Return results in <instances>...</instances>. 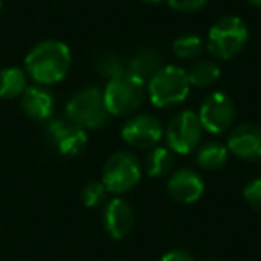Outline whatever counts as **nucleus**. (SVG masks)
Here are the masks:
<instances>
[{
    "mask_svg": "<svg viewBox=\"0 0 261 261\" xmlns=\"http://www.w3.org/2000/svg\"><path fill=\"white\" fill-rule=\"evenodd\" d=\"M0 11H2V0H0Z\"/></svg>",
    "mask_w": 261,
    "mask_h": 261,
    "instance_id": "28",
    "label": "nucleus"
},
{
    "mask_svg": "<svg viewBox=\"0 0 261 261\" xmlns=\"http://www.w3.org/2000/svg\"><path fill=\"white\" fill-rule=\"evenodd\" d=\"M247 40H249L247 23L240 16L227 15L211 25L206 47L215 58L227 61L243 50Z\"/></svg>",
    "mask_w": 261,
    "mask_h": 261,
    "instance_id": "4",
    "label": "nucleus"
},
{
    "mask_svg": "<svg viewBox=\"0 0 261 261\" xmlns=\"http://www.w3.org/2000/svg\"><path fill=\"white\" fill-rule=\"evenodd\" d=\"M229 150L227 147L220 145L217 142L204 143L197 152V163L204 170H220L227 163Z\"/></svg>",
    "mask_w": 261,
    "mask_h": 261,
    "instance_id": "19",
    "label": "nucleus"
},
{
    "mask_svg": "<svg viewBox=\"0 0 261 261\" xmlns=\"http://www.w3.org/2000/svg\"><path fill=\"white\" fill-rule=\"evenodd\" d=\"M249 4H252V6H256V8H261V0H247Z\"/></svg>",
    "mask_w": 261,
    "mask_h": 261,
    "instance_id": "26",
    "label": "nucleus"
},
{
    "mask_svg": "<svg viewBox=\"0 0 261 261\" xmlns=\"http://www.w3.org/2000/svg\"><path fill=\"white\" fill-rule=\"evenodd\" d=\"M227 150L243 161L261 160V125L245 122L232 127L227 138Z\"/></svg>",
    "mask_w": 261,
    "mask_h": 261,
    "instance_id": "11",
    "label": "nucleus"
},
{
    "mask_svg": "<svg viewBox=\"0 0 261 261\" xmlns=\"http://www.w3.org/2000/svg\"><path fill=\"white\" fill-rule=\"evenodd\" d=\"M65 113L66 118L83 129H102L111 116L98 86H84L83 90L73 93L66 104Z\"/></svg>",
    "mask_w": 261,
    "mask_h": 261,
    "instance_id": "5",
    "label": "nucleus"
},
{
    "mask_svg": "<svg viewBox=\"0 0 261 261\" xmlns=\"http://www.w3.org/2000/svg\"><path fill=\"white\" fill-rule=\"evenodd\" d=\"M27 88L25 72L16 66L0 70V98L11 100V98L22 97V93Z\"/></svg>",
    "mask_w": 261,
    "mask_h": 261,
    "instance_id": "18",
    "label": "nucleus"
},
{
    "mask_svg": "<svg viewBox=\"0 0 261 261\" xmlns=\"http://www.w3.org/2000/svg\"><path fill=\"white\" fill-rule=\"evenodd\" d=\"M204 41L197 34H182L177 40L174 41L172 48H174V54L179 59H185V61H195L202 56L204 52Z\"/></svg>",
    "mask_w": 261,
    "mask_h": 261,
    "instance_id": "21",
    "label": "nucleus"
},
{
    "mask_svg": "<svg viewBox=\"0 0 261 261\" xmlns=\"http://www.w3.org/2000/svg\"><path fill=\"white\" fill-rule=\"evenodd\" d=\"M220 65L213 59H195L192 61L190 68L186 70V77H188L190 86L193 88H207L213 86L218 79H220Z\"/></svg>",
    "mask_w": 261,
    "mask_h": 261,
    "instance_id": "16",
    "label": "nucleus"
},
{
    "mask_svg": "<svg viewBox=\"0 0 261 261\" xmlns=\"http://www.w3.org/2000/svg\"><path fill=\"white\" fill-rule=\"evenodd\" d=\"M47 140L61 156H79L88 145L86 129L68 118H52L45 129Z\"/></svg>",
    "mask_w": 261,
    "mask_h": 261,
    "instance_id": "9",
    "label": "nucleus"
},
{
    "mask_svg": "<svg viewBox=\"0 0 261 261\" xmlns=\"http://www.w3.org/2000/svg\"><path fill=\"white\" fill-rule=\"evenodd\" d=\"M102 95L111 116L133 115L145 100L147 83L136 77L135 73L123 72L113 79H108Z\"/></svg>",
    "mask_w": 261,
    "mask_h": 261,
    "instance_id": "2",
    "label": "nucleus"
},
{
    "mask_svg": "<svg viewBox=\"0 0 261 261\" xmlns=\"http://www.w3.org/2000/svg\"><path fill=\"white\" fill-rule=\"evenodd\" d=\"M108 188L104 186L102 181H91L86 182L81 192V199H83L84 206L86 207H98L102 204H106V199H108Z\"/></svg>",
    "mask_w": 261,
    "mask_h": 261,
    "instance_id": "22",
    "label": "nucleus"
},
{
    "mask_svg": "<svg viewBox=\"0 0 261 261\" xmlns=\"http://www.w3.org/2000/svg\"><path fill=\"white\" fill-rule=\"evenodd\" d=\"M243 199L250 207L261 211V177L252 179L243 188Z\"/></svg>",
    "mask_w": 261,
    "mask_h": 261,
    "instance_id": "23",
    "label": "nucleus"
},
{
    "mask_svg": "<svg viewBox=\"0 0 261 261\" xmlns=\"http://www.w3.org/2000/svg\"><path fill=\"white\" fill-rule=\"evenodd\" d=\"M199 120L204 130L211 135H222L229 130L234 123L236 108L232 104L231 97L222 91H213L202 100L199 109Z\"/></svg>",
    "mask_w": 261,
    "mask_h": 261,
    "instance_id": "8",
    "label": "nucleus"
},
{
    "mask_svg": "<svg viewBox=\"0 0 261 261\" xmlns=\"http://www.w3.org/2000/svg\"><path fill=\"white\" fill-rule=\"evenodd\" d=\"M207 261H220V259H207Z\"/></svg>",
    "mask_w": 261,
    "mask_h": 261,
    "instance_id": "29",
    "label": "nucleus"
},
{
    "mask_svg": "<svg viewBox=\"0 0 261 261\" xmlns=\"http://www.w3.org/2000/svg\"><path fill=\"white\" fill-rule=\"evenodd\" d=\"M202 130L197 113H193L192 109L179 111L168 120L165 129L168 149L177 154H192L200 145Z\"/></svg>",
    "mask_w": 261,
    "mask_h": 261,
    "instance_id": "6",
    "label": "nucleus"
},
{
    "mask_svg": "<svg viewBox=\"0 0 261 261\" xmlns=\"http://www.w3.org/2000/svg\"><path fill=\"white\" fill-rule=\"evenodd\" d=\"M172 168H174V154L168 147H152L142 165V170L154 179L168 175Z\"/></svg>",
    "mask_w": 261,
    "mask_h": 261,
    "instance_id": "17",
    "label": "nucleus"
},
{
    "mask_svg": "<svg viewBox=\"0 0 261 261\" xmlns=\"http://www.w3.org/2000/svg\"><path fill=\"white\" fill-rule=\"evenodd\" d=\"M72 66V52L68 45L58 40L38 43L25 58L27 73L41 86H50L63 81Z\"/></svg>",
    "mask_w": 261,
    "mask_h": 261,
    "instance_id": "1",
    "label": "nucleus"
},
{
    "mask_svg": "<svg viewBox=\"0 0 261 261\" xmlns=\"http://www.w3.org/2000/svg\"><path fill=\"white\" fill-rule=\"evenodd\" d=\"M163 66L160 52L154 47H140L135 54L127 59V72L135 73L142 81L149 83V79Z\"/></svg>",
    "mask_w": 261,
    "mask_h": 261,
    "instance_id": "15",
    "label": "nucleus"
},
{
    "mask_svg": "<svg viewBox=\"0 0 261 261\" xmlns=\"http://www.w3.org/2000/svg\"><path fill=\"white\" fill-rule=\"evenodd\" d=\"M104 231L113 240H122L135 227V211L123 199L106 200L102 211Z\"/></svg>",
    "mask_w": 261,
    "mask_h": 261,
    "instance_id": "12",
    "label": "nucleus"
},
{
    "mask_svg": "<svg viewBox=\"0 0 261 261\" xmlns=\"http://www.w3.org/2000/svg\"><path fill=\"white\" fill-rule=\"evenodd\" d=\"M142 172V163L135 154L120 150L106 161L102 170V182L109 193H125L138 185Z\"/></svg>",
    "mask_w": 261,
    "mask_h": 261,
    "instance_id": "7",
    "label": "nucleus"
},
{
    "mask_svg": "<svg viewBox=\"0 0 261 261\" xmlns=\"http://www.w3.org/2000/svg\"><path fill=\"white\" fill-rule=\"evenodd\" d=\"M165 130L161 122L152 115L130 116L122 127V138L136 149H152L163 138Z\"/></svg>",
    "mask_w": 261,
    "mask_h": 261,
    "instance_id": "10",
    "label": "nucleus"
},
{
    "mask_svg": "<svg viewBox=\"0 0 261 261\" xmlns=\"http://www.w3.org/2000/svg\"><path fill=\"white\" fill-rule=\"evenodd\" d=\"M95 68L102 77L113 79V77L127 72V61H123L122 56H118L116 52L102 50L95 56Z\"/></svg>",
    "mask_w": 261,
    "mask_h": 261,
    "instance_id": "20",
    "label": "nucleus"
},
{
    "mask_svg": "<svg viewBox=\"0 0 261 261\" xmlns=\"http://www.w3.org/2000/svg\"><path fill=\"white\" fill-rule=\"evenodd\" d=\"M160 261H195V257L188 252V250L182 249H174L170 252H167Z\"/></svg>",
    "mask_w": 261,
    "mask_h": 261,
    "instance_id": "25",
    "label": "nucleus"
},
{
    "mask_svg": "<svg viewBox=\"0 0 261 261\" xmlns=\"http://www.w3.org/2000/svg\"><path fill=\"white\" fill-rule=\"evenodd\" d=\"M142 2H147V4H158L161 0H142Z\"/></svg>",
    "mask_w": 261,
    "mask_h": 261,
    "instance_id": "27",
    "label": "nucleus"
},
{
    "mask_svg": "<svg viewBox=\"0 0 261 261\" xmlns=\"http://www.w3.org/2000/svg\"><path fill=\"white\" fill-rule=\"evenodd\" d=\"M190 83L186 70L175 65H165L149 79L147 93L156 108H175L186 100L190 93Z\"/></svg>",
    "mask_w": 261,
    "mask_h": 261,
    "instance_id": "3",
    "label": "nucleus"
},
{
    "mask_svg": "<svg viewBox=\"0 0 261 261\" xmlns=\"http://www.w3.org/2000/svg\"><path fill=\"white\" fill-rule=\"evenodd\" d=\"M20 106H22V111L29 118L43 122V120H50L52 113H54L56 100L50 90L38 84V86L25 88V91L20 97Z\"/></svg>",
    "mask_w": 261,
    "mask_h": 261,
    "instance_id": "14",
    "label": "nucleus"
},
{
    "mask_svg": "<svg viewBox=\"0 0 261 261\" xmlns=\"http://www.w3.org/2000/svg\"><path fill=\"white\" fill-rule=\"evenodd\" d=\"M168 6L179 13H197L207 4V0H167Z\"/></svg>",
    "mask_w": 261,
    "mask_h": 261,
    "instance_id": "24",
    "label": "nucleus"
},
{
    "mask_svg": "<svg viewBox=\"0 0 261 261\" xmlns=\"http://www.w3.org/2000/svg\"><path fill=\"white\" fill-rule=\"evenodd\" d=\"M168 195L181 204H193L202 197L204 181L192 168H181L174 172L167 182Z\"/></svg>",
    "mask_w": 261,
    "mask_h": 261,
    "instance_id": "13",
    "label": "nucleus"
}]
</instances>
